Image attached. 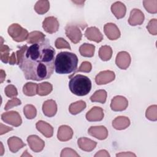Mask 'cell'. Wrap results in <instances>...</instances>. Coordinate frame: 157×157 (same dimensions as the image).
<instances>
[{
    "instance_id": "obj_1",
    "label": "cell",
    "mask_w": 157,
    "mask_h": 157,
    "mask_svg": "<svg viewBox=\"0 0 157 157\" xmlns=\"http://www.w3.org/2000/svg\"><path fill=\"white\" fill-rule=\"evenodd\" d=\"M55 55L48 40L28 47L18 64L26 79L41 81L50 78L54 71Z\"/></svg>"
},
{
    "instance_id": "obj_2",
    "label": "cell",
    "mask_w": 157,
    "mask_h": 157,
    "mask_svg": "<svg viewBox=\"0 0 157 157\" xmlns=\"http://www.w3.org/2000/svg\"><path fill=\"white\" fill-rule=\"evenodd\" d=\"M78 58L75 53L61 52L55 60V70L59 74H68L74 72L78 65Z\"/></svg>"
},
{
    "instance_id": "obj_3",
    "label": "cell",
    "mask_w": 157,
    "mask_h": 157,
    "mask_svg": "<svg viewBox=\"0 0 157 157\" xmlns=\"http://www.w3.org/2000/svg\"><path fill=\"white\" fill-rule=\"evenodd\" d=\"M69 88L74 94L83 96L90 93L91 89V82L88 77L77 74L71 77L69 82Z\"/></svg>"
},
{
    "instance_id": "obj_4",
    "label": "cell",
    "mask_w": 157,
    "mask_h": 157,
    "mask_svg": "<svg viewBox=\"0 0 157 157\" xmlns=\"http://www.w3.org/2000/svg\"><path fill=\"white\" fill-rule=\"evenodd\" d=\"M7 31L12 39L17 42L26 40L29 35L28 30L23 28L17 23H13L10 25L8 28Z\"/></svg>"
},
{
    "instance_id": "obj_5",
    "label": "cell",
    "mask_w": 157,
    "mask_h": 157,
    "mask_svg": "<svg viewBox=\"0 0 157 157\" xmlns=\"http://www.w3.org/2000/svg\"><path fill=\"white\" fill-rule=\"evenodd\" d=\"M65 33L66 36L74 44L78 43L82 37V32L76 25H67L65 27Z\"/></svg>"
},
{
    "instance_id": "obj_6",
    "label": "cell",
    "mask_w": 157,
    "mask_h": 157,
    "mask_svg": "<svg viewBox=\"0 0 157 157\" xmlns=\"http://www.w3.org/2000/svg\"><path fill=\"white\" fill-rule=\"evenodd\" d=\"M1 120L13 126L18 127L21 124L22 120L20 114L16 111H9L1 114Z\"/></svg>"
},
{
    "instance_id": "obj_7",
    "label": "cell",
    "mask_w": 157,
    "mask_h": 157,
    "mask_svg": "<svg viewBox=\"0 0 157 157\" xmlns=\"http://www.w3.org/2000/svg\"><path fill=\"white\" fill-rule=\"evenodd\" d=\"M59 26V25L57 18L53 16L46 17L42 22V28L44 31L50 34L57 32Z\"/></svg>"
},
{
    "instance_id": "obj_8",
    "label": "cell",
    "mask_w": 157,
    "mask_h": 157,
    "mask_svg": "<svg viewBox=\"0 0 157 157\" xmlns=\"http://www.w3.org/2000/svg\"><path fill=\"white\" fill-rule=\"evenodd\" d=\"M128 105V99L122 96H116L111 101L110 108L113 111L120 112L126 109Z\"/></svg>"
},
{
    "instance_id": "obj_9",
    "label": "cell",
    "mask_w": 157,
    "mask_h": 157,
    "mask_svg": "<svg viewBox=\"0 0 157 157\" xmlns=\"http://www.w3.org/2000/svg\"><path fill=\"white\" fill-rule=\"evenodd\" d=\"M27 142L29 148L36 153L41 151L45 147L44 141L36 135L29 136L27 138Z\"/></svg>"
},
{
    "instance_id": "obj_10",
    "label": "cell",
    "mask_w": 157,
    "mask_h": 157,
    "mask_svg": "<svg viewBox=\"0 0 157 157\" xmlns=\"http://www.w3.org/2000/svg\"><path fill=\"white\" fill-rule=\"evenodd\" d=\"M131 61V56L127 52H120L116 56L115 64L121 69L125 70L129 66Z\"/></svg>"
},
{
    "instance_id": "obj_11",
    "label": "cell",
    "mask_w": 157,
    "mask_h": 157,
    "mask_svg": "<svg viewBox=\"0 0 157 157\" xmlns=\"http://www.w3.org/2000/svg\"><path fill=\"white\" fill-rule=\"evenodd\" d=\"M115 78V74L114 72L109 70L103 71L96 76L95 82L98 85H105L114 80Z\"/></svg>"
},
{
    "instance_id": "obj_12",
    "label": "cell",
    "mask_w": 157,
    "mask_h": 157,
    "mask_svg": "<svg viewBox=\"0 0 157 157\" xmlns=\"http://www.w3.org/2000/svg\"><path fill=\"white\" fill-rule=\"evenodd\" d=\"M104 32L107 37L111 40H117L121 36L120 29L115 24L112 23H108L104 25Z\"/></svg>"
},
{
    "instance_id": "obj_13",
    "label": "cell",
    "mask_w": 157,
    "mask_h": 157,
    "mask_svg": "<svg viewBox=\"0 0 157 157\" xmlns=\"http://www.w3.org/2000/svg\"><path fill=\"white\" fill-rule=\"evenodd\" d=\"M145 19L144 13L138 9H133L131 12L128 19V23L132 26L140 25Z\"/></svg>"
},
{
    "instance_id": "obj_14",
    "label": "cell",
    "mask_w": 157,
    "mask_h": 157,
    "mask_svg": "<svg viewBox=\"0 0 157 157\" xmlns=\"http://www.w3.org/2000/svg\"><path fill=\"white\" fill-rule=\"evenodd\" d=\"M104 117V110L100 107H93L86 113V119L88 121H100Z\"/></svg>"
},
{
    "instance_id": "obj_15",
    "label": "cell",
    "mask_w": 157,
    "mask_h": 157,
    "mask_svg": "<svg viewBox=\"0 0 157 157\" xmlns=\"http://www.w3.org/2000/svg\"><path fill=\"white\" fill-rule=\"evenodd\" d=\"M88 133L99 140H104L108 136V131L104 126H91L88 130Z\"/></svg>"
},
{
    "instance_id": "obj_16",
    "label": "cell",
    "mask_w": 157,
    "mask_h": 157,
    "mask_svg": "<svg viewBox=\"0 0 157 157\" xmlns=\"http://www.w3.org/2000/svg\"><path fill=\"white\" fill-rule=\"evenodd\" d=\"M85 36L88 40L97 43H99L103 40V35L99 29L95 26L88 28L85 31Z\"/></svg>"
},
{
    "instance_id": "obj_17",
    "label": "cell",
    "mask_w": 157,
    "mask_h": 157,
    "mask_svg": "<svg viewBox=\"0 0 157 157\" xmlns=\"http://www.w3.org/2000/svg\"><path fill=\"white\" fill-rule=\"evenodd\" d=\"M73 134V131L70 126L67 125H61L58 129L57 138L61 142H66L72 139Z\"/></svg>"
},
{
    "instance_id": "obj_18",
    "label": "cell",
    "mask_w": 157,
    "mask_h": 157,
    "mask_svg": "<svg viewBox=\"0 0 157 157\" xmlns=\"http://www.w3.org/2000/svg\"><path fill=\"white\" fill-rule=\"evenodd\" d=\"M42 111L44 114L48 117H52L57 112V104L53 99L45 101L42 105Z\"/></svg>"
},
{
    "instance_id": "obj_19",
    "label": "cell",
    "mask_w": 157,
    "mask_h": 157,
    "mask_svg": "<svg viewBox=\"0 0 157 157\" xmlns=\"http://www.w3.org/2000/svg\"><path fill=\"white\" fill-rule=\"evenodd\" d=\"M37 129L45 137L50 138L53 136V128L48 123L39 120L36 124Z\"/></svg>"
},
{
    "instance_id": "obj_20",
    "label": "cell",
    "mask_w": 157,
    "mask_h": 157,
    "mask_svg": "<svg viewBox=\"0 0 157 157\" xmlns=\"http://www.w3.org/2000/svg\"><path fill=\"white\" fill-rule=\"evenodd\" d=\"M78 147L85 151H93L97 145V142L86 137H80L77 140Z\"/></svg>"
},
{
    "instance_id": "obj_21",
    "label": "cell",
    "mask_w": 157,
    "mask_h": 157,
    "mask_svg": "<svg viewBox=\"0 0 157 157\" xmlns=\"http://www.w3.org/2000/svg\"><path fill=\"white\" fill-rule=\"evenodd\" d=\"M110 9L112 13L117 19L122 18L126 15V7L125 5L120 1H117L113 3L111 6Z\"/></svg>"
},
{
    "instance_id": "obj_22",
    "label": "cell",
    "mask_w": 157,
    "mask_h": 157,
    "mask_svg": "<svg viewBox=\"0 0 157 157\" xmlns=\"http://www.w3.org/2000/svg\"><path fill=\"white\" fill-rule=\"evenodd\" d=\"M7 144L10 151L12 153H17L20 149L26 146V144L21 139L16 136H12L8 139Z\"/></svg>"
},
{
    "instance_id": "obj_23",
    "label": "cell",
    "mask_w": 157,
    "mask_h": 157,
    "mask_svg": "<svg viewBox=\"0 0 157 157\" xmlns=\"http://www.w3.org/2000/svg\"><path fill=\"white\" fill-rule=\"evenodd\" d=\"M130 123V120L127 117L118 116L112 121V126L117 130H123L126 129Z\"/></svg>"
},
{
    "instance_id": "obj_24",
    "label": "cell",
    "mask_w": 157,
    "mask_h": 157,
    "mask_svg": "<svg viewBox=\"0 0 157 157\" xmlns=\"http://www.w3.org/2000/svg\"><path fill=\"white\" fill-rule=\"evenodd\" d=\"M45 40V35L42 32L38 31H32L29 33L26 42L28 44H37L43 42Z\"/></svg>"
},
{
    "instance_id": "obj_25",
    "label": "cell",
    "mask_w": 157,
    "mask_h": 157,
    "mask_svg": "<svg viewBox=\"0 0 157 157\" xmlns=\"http://www.w3.org/2000/svg\"><path fill=\"white\" fill-rule=\"evenodd\" d=\"M95 52V46L91 44L84 43L79 47L80 54L84 57H93Z\"/></svg>"
},
{
    "instance_id": "obj_26",
    "label": "cell",
    "mask_w": 157,
    "mask_h": 157,
    "mask_svg": "<svg viewBox=\"0 0 157 157\" xmlns=\"http://www.w3.org/2000/svg\"><path fill=\"white\" fill-rule=\"evenodd\" d=\"M86 103L82 100H80L70 104L69 111L72 115H77L80 113L86 108Z\"/></svg>"
},
{
    "instance_id": "obj_27",
    "label": "cell",
    "mask_w": 157,
    "mask_h": 157,
    "mask_svg": "<svg viewBox=\"0 0 157 157\" xmlns=\"http://www.w3.org/2000/svg\"><path fill=\"white\" fill-rule=\"evenodd\" d=\"M53 90V86L49 82H42L37 85V94L39 96H44L49 94Z\"/></svg>"
},
{
    "instance_id": "obj_28",
    "label": "cell",
    "mask_w": 157,
    "mask_h": 157,
    "mask_svg": "<svg viewBox=\"0 0 157 157\" xmlns=\"http://www.w3.org/2000/svg\"><path fill=\"white\" fill-rule=\"evenodd\" d=\"M107 94L104 90H99L95 91L93 94L90 97V100L93 102H99L104 104L106 101Z\"/></svg>"
},
{
    "instance_id": "obj_29",
    "label": "cell",
    "mask_w": 157,
    "mask_h": 157,
    "mask_svg": "<svg viewBox=\"0 0 157 157\" xmlns=\"http://www.w3.org/2000/svg\"><path fill=\"white\" fill-rule=\"evenodd\" d=\"M34 10L39 15L47 13L50 9V2L48 1H38L34 5Z\"/></svg>"
},
{
    "instance_id": "obj_30",
    "label": "cell",
    "mask_w": 157,
    "mask_h": 157,
    "mask_svg": "<svg viewBox=\"0 0 157 157\" xmlns=\"http://www.w3.org/2000/svg\"><path fill=\"white\" fill-rule=\"evenodd\" d=\"M112 49L109 45H103L99 50V56L100 59L104 61H109L112 56Z\"/></svg>"
},
{
    "instance_id": "obj_31",
    "label": "cell",
    "mask_w": 157,
    "mask_h": 157,
    "mask_svg": "<svg viewBox=\"0 0 157 157\" xmlns=\"http://www.w3.org/2000/svg\"><path fill=\"white\" fill-rule=\"evenodd\" d=\"M1 43L0 47V58L3 63L6 64L9 63V58L10 56L9 55V52L10 51V49L7 45L3 44L4 40L2 37H1Z\"/></svg>"
},
{
    "instance_id": "obj_32",
    "label": "cell",
    "mask_w": 157,
    "mask_h": 157,
    "mask_svg": "<svg viewBox=\"0 0 157 157\" xmlns=\"http://www.w3.org/2000/svg\"><path fill=\"white\" fill-rule=\"evenodd\" d=\"M37 84L33 82H28L25 84L23 88L24 94L28 96H33L37 94Z\"/></svg>"
},
{
    "instance_id": "obj_33",
    "label": "cell",
    "mask_w": 157,
    "mask_h": 157,
    "mask_svg": "<svg viewBox=\"0 0 157 157\" xmlns=\"http://www.w3.org/2000/svg\"><path fill=\"white\" fill-rule=\"evenodd\" d=\"M23 113L27 119H33L37 115V110L32 104H27L23 107Z\"/></svg>"
},
{
    "instance_id": "obj_34",
    "label": "cell",
    "mask_w": 157,
    "mask_h": 157,
    "mask_svg": "<svg viewBox=\"0 0 157 157\" xmlns=\"http://www.w3.org/2000/svg\"><path fill=\"white\" fill-rule=\"evenodd\" d=\"M144 7L145 10L150 13H157V1L156 0H145L143 1Z\"/></svg>"
},
{
    "instance_id": "obj_35",
    "label": "cell",
    "mask_w": 157,
    "mask_h": 157,
    "mask_svg": "<svg viewBox=\"0 0 157 157\" xmlns=\"http://www.w3.org/2000/svg\"><path fill=\"white\" fill-rule=\"evenodd\" d=\"M146 118L153 121L157 120V105H152L149 106L146 110L145 112Z\"/></svg>"
},
{
    "instance_id": "obj_36",
    "label": "cell",
    "mask_w": 157,
    "mask_h": 157,
    "mask_svg": "<svg viewBox=\"0 0 157 157\" xmlns=\"http://www.w3.org/2000/svg\"><path fill=\"white\" fill-rule=\"evenodd\" d=\"M55 46L58 49H61V48H67L69 50L71 49V47L69 44L64 38H62V37H58L56 39L55 42Z\"/></svg>"
},
{
    "instance_id": "obj_37",
    "label": "cell",
    "mask_w": 157,
    "mask_h": 157,
    "mask_svg": "<svg viewBox=\"0 0 157 157\" xmlns=\"http://www.w3.org/2000/svg\"><path fill=\"white\" fill-rule=\"evenodd\" d=\"M6 95L10 98H15L18 95V91L16 87L13 85H8L4 89Z\"/></svg>"
},
{
    "instance_id": "obj_38",
    "label": "cell",
    "mask_w": 157,
    "mask_h": 157,
    "mask_svg": "<svg viewBox=\"0 0 157 157\" xmlns=\"http://www.w3.org/2000/svg\"><path fill=\"white\" fill-rule=\"evenodd\" d=\"M147 29L148 32L152 35L157 34V20L153 18L150 20L147 26Z\"/></svg>"
},
{
    "instance_id": "obj_39",
    "label": "cell",
    "mask_w": 157,
    "mask_h": 157,
    "mask_svg": "<svg viewBox=\"0 0 157 157\" xmlns=\"http://www.w3.org/2000/svg\"><path fill=\"white\" fill-rule=\"evenodd\" d=\"M91 69H92V65H91V63L89 61H83L82 63V64H80L78 69L75 70L74 72V73L75 74L78 72H83L88 73L91 71Z\"/></svg>"
},
{
    "instance_id": "obj_40",
    "label": "cell",
    "mask_w": 157,
    "mask_h": 157,
    "mask_svg": "<svg viewBox=\"0 0 157 157\" xmlns=\"http://www.w3.org/2000/svg\"><path fill=\"white\" fill-rule=\"evenodd\" d=\"M21 101L17 98H13L12 99L8 101L4 107V110H8L10 109H12V107L15 106H18L21 105Z\"/></svg>"
},
{
    "instance_id": "obj_41",
    "label": "cell",
    "mask_w": 157,
    "mask_h": 157,
    "mask_svg": "<svg viewBox=\"0 0 157 157\" xmlns=\"http://www.w3.org/2000/svg\"><path fill=\"white\" fill-rule=\"evenodd\" d=\"M61 157H66V156H75L79 157V155L73 149L70 148H65L62 150L60 155Z\"/></svg>"
},
{
    "instance_id": "obj_42",
    "label": "cell",
    "mask_w": 157,
    "mask_h": 157,
    "mask_svg": "<svg viewBox=\"0 0 157 157\" xmlns=\"http://www.w3.org/2000/svg\"><path fill=\"white\" fill-rule=\"evenodd\" d=\"M0 126H1V131H0V135H2L4 134L7 133V132L10 131H12L13 128L9 127L7 126L4 125L2 123H0Z\"/></svg>"
},
{
    "instance_id": "obj_43",
    "label": "cell",
    "mask_w": 157,
    "mask_h": 157,
    "mask_svg": "<svg viewBox=\"0 0 157 157\" xmlns=\"http://www.w3.org/2000/svg\"><path fill=\"white\" fill-rule=\"evenodd\" d=\"M110 157V155L108 151L105 150H101L98 151L95 155L94 157Z\"/></svg>"
},
{
    "instance_id": "obj_44",
    "label": "cell",
    "mask_w": 157,
    "mask_h": 157,
    "mask_svg": "<svg viewBox=\"0 0 157 157\" xmlns=\"http://www.w3.org/2000/svg\"><path fill=\"white\" fill-rule=\"evenodd\" d=\"M9 64H11V65H13L15 64H17V56H16V53L13 52L11 54V55L10 56V58H9Z\"/></svg>"
},
{
    "instance_id": "obj_45",
    "label": "cell",
    "mask_w": 157,
    "mask_h": 157,
    "mask_svg": "<svg viewBox=\"0 0 157 157\" xmlns=\"http://www.w3.org/2000/svg\"><path fill=\"white\" fill-rule=\"evenodd\" d=\"M116 156H136V155L130 151L128 152H121L120 153H117Z\"/></svg>"
},
{
    "instance_id": "obj_46",
    "label": "cell",
    "mask_w": 157,
    "mask_h": 157,
    "mask_svg": "<svg viewBox=\"0 0 157 157\" xmlns=\"http://www.w3.org/2000/svg\"><path fill=\"white\" fill-rule=\"evenodd\" d=\"M6 75L5 71H3L2 69H1V78H0V80H1L0 82L1 83H2L4 81L5 78H6Z\"/></svg>"
},
{
    "instance_id": "obj_47",
    "label": "cell",
    "mask_w": 157,
    "mask_h": 157,
    "mask_svg": "<svg viewBox=\"0 0 157 157\" xmlns=\"http://www.w3.org/2000/svg\"><path fill=\"white\" fill-rule=\"evenodd\" d=\"M1 150H0V156H2L4 153V146L3 144L2 143V142H1Z\"/></svg>"
},
{
    "instance_id": "obj_48",
    "label": "cell",
    "mask_w": 157,
    "mask_h": 157,
    "mask_svg": "<svg viewBox=\"0 0 157 157\" xmlns=\"http://www.w3.org/2000/svg\"><path fill=\"white\" fill-rule=\"evenodd\" d=\"M21 156L23 157V156H31L30 154H29V153H28V150H26L23 152V153L21 155Z\"/></svg>"
}]
</instances>
